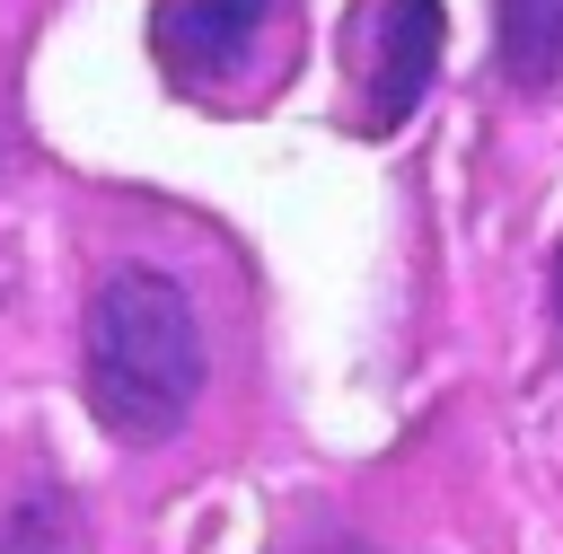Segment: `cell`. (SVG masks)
I'll list each match as a JSON object with an SVG mask.
<instances>
[{
    "instance_id": "1",
    "label": "cell",
    "mask_w": 563,
    "mask_h": 554,
    "mask_svg": "<svg viewBox=\"0 0 563 554\" xmlns=\"http://www.w3.org/2000/svg\"><path fill=\"white\" fill-rule=\"evenodd\" d=\"M79 378H88V413L114 440L185 431V413L202 405V378H211L202 317H194L185 281L158 273V264H114L97 281V299H88Z\"/></svg>"
},
{
    "instance_id": "5",
    "label": "cell",
    "mask_w": 563,
    "mask_h": 554,
    "mask_svg": "<svg viewBox=\"0 0 563 554\" xmlns=\"http://www.w3.org/2000/svg\"><path fill=\"white\" fill-rule=\"evenodd\" d=\"M0 554H70V501L62 492H18L0 510Z\"/></svg>"
},
{
    "instance_id": "2",
    "label": "cell",
    "mask_w": 563,
    "mask_h": 554,
    "mask_svg": "<svg viewBox=\"0 0 563 554\" xmlns=\"http://www.w3.org/2000/svg\"><path fill=\"white\" fill-rule=\"evenodd\" d=\"M290 0H158L150 9V53L185 88H238L255 79V44L282 26Z\"/></svg>"
},
{
    "instance_id": "6",
    "label": "cell",
    "mask_w": 563,
    "mask_h": 554,
    "mask_svg": "<svg viewBox=\"0 0 563 554\" xmlns=\"http://www.w3.org/2000/svg\"><path fill=\"white\" fill-rule=\"evenodd\" d=\"M554 317H563V255H554Z\"/></svg>"
},
{
    "instance_id": "4",
    "label": "cell",
    "mask_w": 563,
    "mask_h": 554,
    "mask_svg": "<svg viewBox=\"0 0 563 554\" xmlns=\"http://www.w3.org/2000/svg\"><path fill=\"white\" fill-rule=\"evenodd\" d=\"M493 62L510 88H554L563 79V0H493Z\"/></svg>"
},
{
    "instance_id": "3",
    "label": "cell",
    "mask_w": 563,
    "mask_h": 554,
    "mask_svg": "<svg viewBox=\"0 0 563 554\" xmlns=\"http://www.w3.org/2000/svg\"><path fill=\"white\" fill-rule=\"evenodd\" d=\"M440 44H449V9L440 0H378V26H369V132H396L431 79H440Z\"/></svg>"
},
{
    "instance_id": "7",
    "label": "cell",
    "mask_w": 563,
    "mask_h": 554,
    "mask_svg": "<svg viewBox=\"0 0 563 554\" xmlns=\"http://www.w3.org/2000/svg\"><path fill=\"white\" fill-rule=\"evenodd\" d=\"M325 554H361V545H325Z\"/></svg>"
}]
</instances>
